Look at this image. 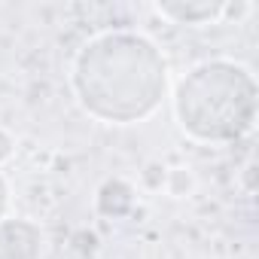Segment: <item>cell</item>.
Segmentation results:
<instances>
[{
  "mask_svg": "<svg viewBox=\"0 0 259 259\" xmlns=\"http://www.w3.org/2000/svg\"><path fill=\"white\" fill-rule=\"evenodd\" d=\"M40 253H43L40 226L22 217L0 220V259H40Z\"/></svg>",
  "mask_w": 259,
  "mask_h": 259,
  "instance_id": "3",
  "label": "cell"
},
{
  "mask_svg": "<svg viewBox=\"0 0 259 259\" xmlns=\"http://www.w3.org/2000/svg\"><path fill=\"white\" fill-rule=\"evenodd\" d=\"M226 4H156V13L162 19H171L174 25H210L223 19Z\"/></svg>",
  "mask_w": 259,
  "mask_h": 259,
  "instance_id": "4",
  "label": "cell"
},
{
  "mask_svg": "<svg viewBox=\"0 0 259 259\" xmlns=\"http://www.w3.org/2000/svg\"><path fill=\"white\" fill-rule=\"evenodd\" d=\"M165 192L171 198H186L195 192V174L189 165H177V168H165Z\"/></svg>",
  "mask_w": 259,
  "mask_h": 259,
  "instance_id": "6",
  "label": "cell"
},
{
  "mask_svg": "<svg viewBox=\"0 0 259 259\" xmlns=\"http://www.w3.org/2000/svg\"><path fill=\"white\" fill-rule=\"evenodd\" d=\"M132 204H135V189H132V183L122 180V177L104 180V186L98 189V198H95V207L104 217H113V220L122 217V213H128Z\"/></svg>",
  "mask_w": 259,
  "mask_h": 259,
  "instance_id": "5",
  "label": "cell"
},
{
  "mask_svg": "<svg viewBox=\"0 0 259 259\" xmlns=\"http://www.w3.org/2000/svg\"><path fill=\"white\" fill-rule=\"evenodd\" d=\"M70 82L89 116L110 125H135L159 110L168 85V61L141 34L107 31L79 49Z\"/></svg>",
  "mask_w": 259,
  "mask_h": 259,
  "instance_id": "1",
  "label": "cell"
},
{
  "mask_svg": "<svg viewBox=\"0 0 259 259\" xmlns=\"http://www.w3.org/2000/svg\"><path fill=\"white\" fill-rule=\"evenodd\" d=\"M13 153H16V141H13V135L7 132V128H0V165H7V162L13 159Z\"/></svg>",
  "mask_w": 259,
  "mask_h": 259,
  "instance_id": "8",
  "label": "cell"
},
{
  "mask_svg": "<svg viewBox=\"0 0 259 259\" xmlns=\"http://www.w3.org/2000/svg\"><path fill=\"white\" fill-rule=\"evenodd\" d=\"M174 116L192 141H235L253 128L256 82L250 70L235 61H201L177 82Z\"/></svg>",
  "mask_w": 259,
  "mask_h": 259,
  "instance_id": "2",
  "label": "cell"
},
{
  "mask_svg": "<svg viewBox=\"0 0 259 259\" xmlns=\"http://www.w3.org/2000/svg\"><path fill=\"white\" fill-rule=\"evenodd\" d=\"M7 207H10V186L0 174V220H7Z\"/></svg>",
  "mask_w": 259,
  "mask_h": 259,
  "instance_id": "9",
  "label": "cell"
},
{
  "mask_svg": "<svg viewBox=\"0 0 259 259\" xmlns=\"http://www.w3.org/2000/svg\"><path fill=\"white\" fill-rule=\"evenodd\" d=\"M144 183H147L150 189H162V183H165V168L156 165V162H150V165L144 168Z\"/></svg>",
  "mask_w": 259,
  "mask_h": 259,
  "instance_id": "7",
  "label": "cell"
}]
</instances>
